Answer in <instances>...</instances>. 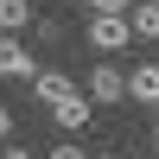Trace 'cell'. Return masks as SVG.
Listing matches in <instances>:
<instances>
[{
    "label": "cell",
    "mask_w": 159,
    "mask_h": 159,
    "mask_svg": "<svg viewBox=\"0 0 159 159\" xmlns=\"http://www.w3.org/2000/svg\"><path fill=\"white\" fill-rule=\"evenodd\" d=\"M134 38V19L127 13H89V45L96 51H121Z\"/></svg>",
    "instance_id": "6da1fadb"
},
{
    "label": "cell",
    "mask_w": 159,
    "mask_h": 159,
    "mask_svg": "<svg viewBox=\"0 0 159 159\" xmlns=\"http://www.w3.org/2000/svg\"><path fill=\"white\" fill-rule=\"evenodd\" d=\"M0 76H13V83H38V57H32L13 32H0Z\"/></svg>",
    "instance_id": "7a4b0ae2"
},
{
    "label": "cell",
    "mask_w": 159,
    "mask_h": 159,
    "mask_svg": "<svg viewBox=\"0 0 159 159\" xmlns=\"http://www.w3.org/2000/svg\"><path fill=\"white\" fill-rule=\"evenodd\" d=\"M127 96V76H121V64H89V102H121Z\"/></svg>",
    "instance_id": "3957f363"
},
{
    "label": "cell",
    "mask_w": 159,
    "mask_h": 159,
    "mask_svg": "<svg viewBox=\"0 0 159 159\" xmlns=\"http://www.w3.org/2000/svg\"><path fill=\"white\" fill-rule=\"evenodd\" d=\"M51 121H57L64 134H76V127H89V121H96V102H89L83 89H76L70 102H57V108H51Z\"/></svg>",
    "instance_id": "277c9868"
},
{
    "label": "cell",
    "mask_w": 159,
    "mask_h": 159,
    "mask_svg": "<svg viewBox=\"0 0 159 159\" xmlns=\"http://www.w3.org/2000/svg\"><path fill=\"white\" fill-rule=\"evenodd\" d=\"M38 102H45V108H57V102H70L76 96V83H70V76H64V70H38Z\"/></svg>",
    "instance_id": "5b68a950"
},
{
    "label": "cell",
    "mask_w": 159,
    "mask_h": 159,
    "mask_svg": "<svg viewBox=\"0 0 159 159\" xmlns=\"http://www.w3.org/2000/svg\"><path fill=\"white\" fill-rule=\"evenodd\" d=\"M127 96L147 102V108H159V64H140V70L127 76Z\"/></svg>",
    "instance_id": "8992f818"
},
{
    "label": "cell",
    "mask_w": 159,
    "mask_h": 159,
    "mask_svg": "<svg viewBox=\"0 0 159 159\" xmlns=\"http://www.w3.org/2000/svg\"><path fill=\"white\" fill-rule=\"evenodd\" d=\"M32 19H38V7H32V0H0V32H13V38H19Z\"/></svg>",
    "instance_id": "52a82bcc"
},
{
    "label": "cell",
    "mask_w": 159,
    "mask_h": 159,
    "mask_svg": "<svg viewBox=\"0 0 159 159\" xmlns=\"http://www.w3.org/2000/svg\"><path fill=\"white\" fill-rule=\"evenodd\" d=\"M127 19H134V38H159V7H153V0H140Z\"/></svg>",
    "instance_id": "ba28073f"
},
{
    "label": "cell",
    "mask_w": 159,
    "mask_h": 159,
    "mask_svg": "<svg viewBox=\"0 0 159 159\" xmlns=\"http://www.w3.org/2000/svg\"><path fill=\"white\" fill-rule=\"evenodd\" d=\"M76 7H89V13H127L134 0H76Z\"/></svg>",
    "instance_id": "9c48e42d"
},
{
    "label": "cell",
    "mask_w": 159,
    "mask_h": 159,
    "mask_svg": "<svg viewBox=\"0 0 159 159\" xmlns=\"http://www.w3.org/2000/svg\"><path fill=\"white\" fill-rule=\"evenodd\" d=\"M45 159H89V153H83V147H76V140H64V147H51Z\"/></svg>",
    "instance_id": "30bf717a"
},
{
    "label": "cell",
    "mask_w": 159,
    "mask_h": 159,
    "mask_svg": "<svg viewBox=\"0 0 159 159\" xmlns=\"http://www.w3.org/2000/svg\"><path fill=\"white\" fill-rule=\"evenodd\" d=\"M13 134V115H7V102H0V140H7Z\"/></svg>",
    "instance_id": "8fae6325"
},
{
    "label": "cell",
    "mask_w": 159,
    "mask_h": 159,
    "mask_svg": "<svg viewBox=\"0 0 159 159\" xmlns=\"http://www.w3.org/2000/svg\"><path fill=\"white\" fill-rule=\"evenodd\" d=\"M0 159H32V153H25V147H0Z\"/></svg>",
    "instance_id": "7c38bea8"
},
{
    "label": "cell",
    "mask_w": 159,
    "mask_h": 159,
    "mask_svg": "<svg viewBox=\"0 0 159 159\" xmlns=\"http://www.w3.org/2000/svg\"><path fill=\"white\" fill-rule=\"evenodd\" d=\"M153 153H159V127H153Z\"/></svg>",
    "instance_id": "4fadbf2b"
},
{
    "label": "cell",
    "mask_w": 159,
    "mask_h": 159,
    "mask_svg": "<svg viewBox=\"0 0 159 159\" xmlns=\"http://www.w3.org/2000/svg\"><path fill=\"white\" fill-rule=\"evenodd\" d=\"M96 159H115V153H96Z\"/></svg>",
    "instance_id": "5bb4252c"
},
{
    "label": "cell",
    "mask_w": 159,
    "mask_h": 159,
    "mask_svg": "<svg viewBox=\"0 0 159 159\" xmlns=\"http://www.w3.org/2000/svg\"><path fill=\"white\" fill-rule=\"evenodd\" d=\"M153 7H159V0H153Z\"/></svg>",
    "instance_id": "9a60e30c"
},
{
    "label": "cell",
    "mask_w": 159,
    "mask_h": 159,
    "mask_svg": "<svg viewBox=\"0 0 159 159\" xmlns=\"http://www.w3.org/2000/svg\"><path fill=\"white\" fill-rule=\"evenodd\" d=\"M134 159H140V153H134Z\"/></svg>",
    "instance_id": "2e32d148"
}]
</instances>
